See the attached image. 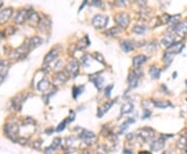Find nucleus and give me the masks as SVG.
Returning a JSON list of instances; mask_svg holds the SVG:
<instances>
[{
    "mask_svg": "<svg viewBox=\"0 0 187 154\" xmlns=\"http://www.w3.org/2000/svg\"><path fill=\"white\" fill-rule=\"evenodd\" d=\"M4 79H5V76H3V75L0 74V83L3 82V80H4Z\"/></svg>",
    "mask_w": 187,
    "mask_h": 154,
    "instance_id": "nucleus-47",
    "label": "nucleus"
},
{
    "mask_svg": "<svg viewBox=\"0 0 187 154\" xmlns=\"http://www.w3.org/2000/svg\"><path fill=\"white\" fill-rule=\"evenodd\" d=\"M68 78H69L68 77V73H65L64 71H59L54 75V77H53V82H54L55 85L62 84V83H65L67 81Z\"/></svg>",
    "mask_w": 187,
    "mask_h": 154,
    "instance_id": "nucleus-12",
    "label": "nucleus"
},
{
    "mask_svg": "<svg viewBox=\"0 0 187 154\" xmlns=\"http://www.w3.org/2000/svg\"><path fill=\"white\" fill-rule=\"evenodd\" d=\"M120 45H121L122 50L124 52H126V53L134 50V48H135V43L132 41H129V40H124V41L121 42Z\"/></svg>",
    "mask_w": 187,
    "mask_h": 154,
    "instance_id": "nucleus-17",
    "label": "nucleus"
},
{
    "mask_svg": "<svg viewBox=\"0 0 187 154\" xmlns=\"http://www.w3.org/2000/svg\"><path fill=\"white\" fill-rule=\"evenodd\" d=\"M146 59H148V57H146L145 54L136 55V56L133 57V60H132L133 67H135L136 69H138V67H140L141 65L145 64V63L146 62Z\"/></svg>",
    "mask_w": 187,
    "mask_h": 154,
    "instance_id": "nucleus-19",
    "label": "nucleus"
},
{
    "mask_svg": "<svg viewBox=\"0 0 187 154\" xmlns=\"http://www.w3.org/2000/svg\"><path fill=\"white\" fill-rule=\"evenodd\" d=\"M60 142H62V141H60V138H54V140H53L52 145L50 146L49 148H46V150H45V154H50V153H52L53 151L56 150V149L59 147Z\"/></svg>",
    "mask_w": 187,
    "mask_h": 154,
    "instance_id": "nucleus-25",
    "label": "nucleus"
},
{
    "mask_svg": "<svg viewBox=\"0 0 187 154\" xmlns=\"http://www.w3.org/2000/svg\"><path fill=\"white\" fill-rule=\"evenodd\" d=\"M43 145V141L42 140H37L35 142L32 144V147H34V149H37V150H40Z\"/></svg>",
    "mask_w": 187,
    "mask_h": 154,
    "instance_id": "nucleus-39",
    "label": "nucleus"
},
{
    "mask_svg": "<svg viewBox=\"0 0 187 154\" xmlns=\"http://www.w3.org/2000/svg\"><path fill=\"white\" fill-rule=\"evenodd\" d=\"M174 41H175V39H174V34H166L165 36L162 38V40H161V44H162V46H164L165 48H170L171 45L174 44Z\"/></svg>",
    "mask_w": 187,
    "mask_h": 154,
    "instance_id": "nucleus-20",
    "label": "nucleus"
},
{
    "mask_svg": "<svg viewBox=\"0 0 187 154\" xmlns=\"http://www.w3.org/2000/svg\"><path fill=\"white\" fill-rule=\"evenodd\" d=\"M93 4H94V5H96V6H101V4H102V3H101V2L100 1H94L93 2Z\"/></svg>",
    "mask_w": 187,
    "mask_h": 154,
    "instance_id": "nucleus-46",
    "label": "nucleus"
},
{
    "mask_svg": "<svg viewBox=\"0 0 187 154\" xmlns=\"http://www.w3.org/2000/svg\"><path fill=\"white\" fill-rule=\"evenodd\" d=\"M15 32H16V28H15L14 26H9V27H6L5 31H4V34H5V36H12Z\"/></svg>",
    "mask_w": 187,
    "mask_h": 154,
    "instance_id": "nucleus-38",
    "label": "nucleus"
},
{
    "mask_svg": "<svg viewBox=\"0 0 187 154\" xmlns=\"http://www.w3.org/2000/svg\"><path fill=\"white\" fill-rule=\"evenodd\" d=\"M115 103V100H112V101H108V102H106L104 105H103L102 107L98 108V113H97V117L98 118H101L103 115H104L105 113H107L108 110L110 109L111 106H112L113 104Z\"/></svg>",
    "mask_w": 187,
    "mask_h": 154,
    "instance_id": "nucleus-18",
    "label": "nucleus"
},
{
    "mask_svg": "<svg viewBox=\"0 0 187 154\" xmlns=\"http://www.w3.org/2000/svg\"><path fill=\"white\" fill-rule=\"evenodd\" d=\"M134 122H135L134 119H129V120H127L125 123H124V124L121 125V128H120V131H118V133L124 132V131H125V130L129 127V125H130L131 123H134Z\"/></svg>",
    "mask_w": 187,
    "mask_h": 154,
    "instance_id": "nucleus-34",
    "label": "nucleus"
},
{
    "mask_svg": "<svg viewBox=\"0 0 187 154\" xmlns=\"http://www.w3.org/2000/svg\"><path fill=\"white\" fill-rule=\"evenodd\" d=\"M113 89V84H109L105 88V96L106 97H109L111 94V90Z\"/></svg>",
    "mask_w": 187,
    "mask_h": 154,
    "instance_id": "nucleus-40",
    "label": "nucleus"
},
{
    "mask_svg": "<svg viewBox=\"0 0 187 154\" xmlns=\"http://www.w3.org/2000/svg\"><path fill=\"white\" fill-rule=\"evenodd\" d=\"M149 73H150L152 78H154V79H158V78L160 77L161 70L159 69V68L155 67V66H151L150 69H149Z\"/></svg>",
    "mask_w": 187,
    "mask_h": 154,
    "instance_id": "nucleus-29",
    "label": "nucleus"
},
{
    "mask_svg": "<svg viewBox=\"0 0 187 154\" xmlns=\"http://www.w3.org/2000/svg\"><path fill=\"white\" fill-rule=\"evenodd\" d=\"M16 143H19V144H21V145H26V143H27V138H18V140H17V142Z\"/></svg>",
    "mask_w": 187,
    "mask_h": 154,
    "instance_id": "nucleus-43",
    "label": "nucleus"
},
{
    "mask_svg": "<svg viewBox=\"0 0 187 154\" xmlns=\"http://www.w3.org/2000/svg\"><path fill=\"white\" fill-rule=\"evenodd\" d=\"M24 123H28V124H31V123H32V124H34V119H31L30 117H26V118H25Z\"/></svg>",
    "mask_w": 187,
    "mask_h": 154,
    "instance_id": "nucleus-45",
    "label": "nucleus"
},
{
    "mask_svg": "<svg viewBox=\"0 0 187 154\" xmlns=\"http://www.w3.org/2000/svg\"><path fill=\"white\" fill-rule=\"evenodd\" d=\"M138 136L143 138V141H146V140H150L151 138H153L154 134H155V131L154 129L150 127H143V128H140L138 129Z\"/></svg>",
    "mask_w": 187,
    "mask_h": 154,
    "instance_id": "nucleus-7",
    "label": "nucleus"
},
{
    "mask_svg": "<svg viewBox=\"0 0 187 154\" xmlns=\"http://www.w3.org/2000/svg\"><path fill=\"white\" fill-rule=\"evenodd\" d=\"M12 15V7H7V9H0V24L3 25L5 24L7 21L9 20V18Z\"/></svg>",
    "mask_w": 187,
    "mask_h": 154,
    "instance_id": "nucleus-10",
    "label": "nucleus"
},
{
    "mask_svg": "<svg viewBox=\"0 0 187 154\" xmlns=\"http://www.w3.org/2000/svg\"><path fill=\"white\" fill-rule=\"evenodd\" d=\"M115 22L118 24V26L120 27V28L126 29L129 26V24H130V16H129L127 13L121 12L115 15Z\"/></svg>",
    "mask_w": 187,
    "mask_h": 154,
    "instance_id": "nucleus-2",
    "label": "nucleus"
},
{
    "mask_svg": "<svg viewBox=\"0 0 187 154\" xmlns=\"http://www.w3.org/2000/svg\"><path fill=\"white\" fill-rule=\"evenodd\" d=\"M18 132H19V126L14 123H7L4 126V133L7 135V138H9L12 141L17 142L18 140Z\"/></svg>",
    "mask_w": 187,
    "mask_h": 154,
    "instance_id": "nucleus-1",
    "label": "nucleus"
},
{
    "mask_svg": "<svg viewBox=\"0 0 187 154\" xmlns=\"http://www.w3.org/2000/svg\"><path fill=\"white\" fill-rule=\"evenodd\" d=\"M186 87H187V79H186Z\"/></svg>",
    "mask_w": 187,
    "mask_h": 154,
    "instance_id": "nucleus-52",
    "label": "nucleus"
},
{
    "mask_svg": "<svg viewBox=\"0 0 187 154\" xmlns=\"http://www.w3.org/2000/svg\"><path fill=\"white\" fill-rule=\"evenodd\" d=\"M164 145H165L164 136H160V138H156L151 143V150L153 152H158V151H161L164 148Z\"/></svg>",
    "mask_w": 187,
    "mask_h": 154,
    "instance_id": "nucleus-8",
    "label": "nucleus"
},
{
    "mask_svg": "<svg viewBox=\"0 0 187 154\" xmlns=\"http://www.w3.org/2000/svg\"><path fill=\"white\" fill-rule=\"evenodd\" d=\"M43 43H44V40H43L42 38L39 37V36H34V37L30 38L28 41H27V44H28L30 50H32V49H34V48H37L39 46H41Z\"/></svg>",
    "mask_w": 187,
    "mask_h": 154,
    "instance_id": "nucleus-13",
    "label": "nucleus"
},
{
    "mask_svg": "<svg viewBox=\"0 0 187 154\" xmlns=\"http://www.w3.org/2000/svg\"><path fill=\"white\" fill-rule=\"evenodd\" d=\"M133 108H134V105H133V103H131V102H126L125 104H123L122 107H121V113H122V115H126V113H129L132 112Z\"/></svg>",
    "mask_w": 187,
    "mask_h": 154,
    "instance_id": "nucleus-28",
    "label": "nucleus"
},
{
    "mask_svg": "<svg viewBox=\"0 0 187 154\" xmlns=\"http://www.w3.org/2000/svg\"><path fill=\"white\" fill-rule=\"evenodd\" d=\"M174 31H175L177 34H179V36L185 37L187 34V20L179 22V23L175 26V28H174Z\"/></svg>",
    "mask_w": 187,
    "mask_h": 154,
    "instance_id": "nucleus-11",
    "label": "nucleus"
},
{
    "mask_svg": "<svg viewBox=\"0 0 187 154\" xmlns=\"http://www.w3.org/2000/svg\"><path fill=\"white\" fill-rule=\"evenodd\" d=\"M3 39V32H0V41Z\"/></svg>",
    "mask_w": 187,
    "mask_h": 154,
    "instance_id": "nucleus-48",
    "label": "nucleus"
},
{
    "mask_svg": "<svg viewBox=\"0 0 187 154\" xmlns=\"http://www.w3.org/2000/svg\"><path fill=\"white\" fill-rule=\"evenodd\" d=\"M50 28H51V20L49 18L42 19L39 24V29L42 30V31H46V30L50 29Z\"/></svg>",
    "mask_w": 187,
    "mask_h": 154,
    "instance_id": "nucleus-24",
    "label": "nucleus"
},
{
    "mask_svg": "<svg viewBox=\"0 0 187 154\" xmlns=\"http://www.w3.org/2000/svg\"><path fill=\"white\" fill-rule=\"evenodd\" d=\"M67 72L71 77H76L79 72V63L77 62L75 59H72L69 60V63L67 64Z\"/></svg>",
    "mask_w": 187,
    "mask_h": 154,
    "instance_id": "nucleus-4",
    "label": "nucleus"
},
{
    "mask_svg": "<svg viewBox=\"0 0 187 154\" xmlns=\"http://www.w3.org/2000/svg\"><path fill=\"white\" fill-rule=\"evenodd\" d=\"M146 26H143V25H135V26L132 28V31L134 32L135 34H138V36H139V34H143L146 32Z\"/></svg>",
    "mask_w": 187,
    "mask_h": 154,
    "instance_id": "nucleus-31",
    "label": "nucleus"
},
{
    "mask_svg": "<svg viewBox=\"0 0 187 154\" xmlns=\"http://www.w3.org/2000/svg\"><path fill=\"white\" fill-rule=\"evenodd\" d=\"M90 44V41L88 40L87 36H85L84 38H82V39L79 41V48H81V49H84V48H86Z\"/></svg>",
    "mask_w": 187,
    "mask_h": 154,
    "instance_id": "nucleus-35",
    "label": "nucleus"
},
{
    "mask_svg": "<svg viewBox=\"0 0 187 154\" xmlns=\"http://www.w3.org/2000/svg\"><path fill=\"white\" fill-rule=\"evenodd\" d=\"M62 59H57V64L55 63V65H54V68L55 69H59L60 67H62Z\"/></svg>",
    "mask_w": 187,
    "mask_h": 154,
    "instance_id": "nucleus-44",
    "label": "nucleus"
},
{
    "mask_svg": "<svg viewBox=\"0 0 187 154\" xmlns=\"http://www.w3.org/2000/svg\"><path fill=\"white\" fill-rule=\"evenodd\" d=\"M2 4H3V2H0V7L2 6Z\"/></svg>",
    "mask_w": 187,
    "mask_h": 154,
    "instance_id": "nucleus-51",
    "label": "nucleus"
},
{
    "mask_svg": "<svg viewBox=\"0 0 187 154\" xmlns=\"http://www.w3.org/2000/svg\"><path fill=\"white\" fill-rule=\"evenodd\" d=\"M9 69V63L7 60L0 59V74L3 75V76H6Z\"/></svg>",
    "mask_w": 187,
    "mask_h": 154,
    "instance_id": "nucleus-26",
    "label": "nucleus"
},
{
    "mask_svg": "<svg viewBox=\"0 0 187 154\" xmlns=\"http://www.w3.org/2000/svg\"><path fill=\"white\" fill-rule=\"evenodd\" d=\"M139 74H138L137 70L135 71H130L129 73V77H128V81H129V88L130 89H134L137 87L138 79H139Z\"/></svg>",
    "mask_w": 187,
    "mask_h": 154,
    "instance_id": "nucleus-9",
    "label": "nucleus"
},
{
    "mask_svg": "<svg viewBox=\"0 0 187 154\" xmlns=\"http://www.w3.org/2000/svg\"><path fill=\"white\" fill-rule=\"evenodd\" d=\"M67 123H68V122H67V120H65V121H62V122L60 123V124L56 127V131H62V130H64L65 128V124H67Z\"/></svg>",
    "mask_w": 187,
    "mask_h": 154,
    "instance_id": "nucleus-41",
    "label": "nucleus"
},
{
    "mask_svg": "<svg viewBox=\"0 0 187 154\" xmlns=\"http://www.w3.org/2000/svg\"><path fill=\"white\" fill-rule=\"evenodd\" d=\"M153 104L155 105L156 107H159V108H166L168 106H173L171 102L168 101H163V100H155L153 101Z\"/></svg>",
    "mask_w": 187,
    "mask_h": 154,
    "instance_id": "nucleus-30",
    "label": "nucleus"
},
{
    "mask_svg": "<svg viewBox=\"0 0 187 154\" xmlns=\"http://www.w3.org/2000/svg\"><path fill=\"white\" fill-rule=\"evenodd\" d=\"M90 56L88 54L83 55V56L81 57V60H80L81 66H83V67H87V66L90 65Z\"/></svg>",
    "mask_w": 187,
    "mask_h": 154,
    "instance_id": "nucleus-36",
    "label": "nucleus"
},
{
    "mask_svg": "<svg viewBox=\"0 0 187 154\" xmlns=\"http://www.w3.org/2000/svg\"><path fill=\"white\" fill-rule=\"evenodd\" d=\"M151 110H149L148 108H145L143 109V119H146V118H149L151 116Z\"/></svg>",
    "mask_w": 187,
    "mask_h": 154,
    "instance_id": "nucleus-42",
    "label": "nucleus"
},
{
    "mask_svg": "<svg viewBox=\"0 0 187 154\" xmlns=\"http://www.w3.org/2000/svg\"><path fill=\"white\" fill-rule=\"evenodd\" d=\"M79 138H81L85 144H87V145L94 144L96 142V140H97V136H96L95 133L90 130H86V129H83L82 132H80Z\"/></svg>",
    "mask_w": 187,
    "mask_h": 154,
    "instance_id": "nucleus-5",
    "label": "nucleus"
},
{
    "mask_svg": "<svg viewBox=\"0 0 187 154\" xmlns=\"http://www.w3.org/2000/svg\"><path fill=\"white\" fill-rule=\"evenodd\" d=\"M183 47H184L183 43L175 42L168 50H166V51L170 52V53H173V54H177V53H179V52H181V50L183 49Z\"/></svg>",
    "mask_w": 187,
    "mask_h": 154,
    "instance_id": "nucleus-21",
    "label": "nucleus"
},
{
    "mask_svg": "<svg viewBox=\"0 0 187 154\" xmlns=\"http://www.w3.org/2000/svg\"><path fill=\"white\" fill-rule=\"evenodd\" d=\"M139 154H151L150 152H148V153H146V152H141V153H139Z\"/></svg>",
    "mask_w": 187,
    "mask_h": 154,
    "instance_id": "nucleus-50",
    "label": "nucleus"
},
{
    "mask_svg": "<svg viewBox=\"0 0 187 154\" xmlns=\"http://www.w3.org/2000/svg\"><path fill=\"white\" fill-rule=\"evenodd\" d=\"M94 59H95L96 60H98L99 63H101V64L105 65V62H104V57H103V55L99 53V52H95V53L93 54Z\"/></svg>",
    "mask_w": 187,
    "mask_h": 154,
    "instance_id": "nucleus-37",
    "label": "nucleus"
},
{
    "mask_svg": "<svg viewBox=\"0 0 187 154\" xmlns=\"http://www.w3.org/2000/svg\"><path fill=\"white\" fill-rule=\"evenodd\" d=\"M25 98H26V97H25ZM25 98H23V96H22V95L16 96V97H15L14 99H12V107H14L15 109H17V110H20V108H21L22 104H23Z\"/></svg>",
    "mask_w": 187,
    "mask_h": 154,
    "instance_id": "nucleus-23",
    "label": "nucleus"
},
{
    "mask_svg": "<svg viewBox=\"0 0 187 154\" xmlns=\"http://www.w3.org/2000/svg\"><path fill=\"white\" fill-rule=\"evenodd\" d=\"M27 20H28L29 23L31 25H34V26H39V24H40V22H41L42 19L37 12L31 11L28 14V18H27Z\"/></svg>",
    "mask_w": 187,
    "mask_h": 154,
    "instance_id": "nucleus-15",
    "label": "nucleus"
},
{
    "mask_svg": "<svg viewBox=\"0 0 187 154\" xmlns=\"http://www.w3.org/2000/svg\"><path fill=\"white\" fill-rule=\"evenodd\" d=\"M92 24L95 28H98V29L105 28L106 25L108 24V17L103 14L96 15V16H94V18L92 19Z\"/></svg>",
    "mask_w": 187,
    "mask_h": 154,
    "instance_id": "nucleus-3",
    "label": "nucleus"
},
{
    "mask_svg": "<svg viewBox=\"0 0 187 154\" xmlns=\"http://www.w3.org/2000/svg\"><path fill=\"white\" fill-rule=\"evenodd\" d=\"M90 81H92L94 84H95V87L97 88L98 90H101L103 87V82H104V78L103 76H101L100 74H95V75H90Z\"/></svg>",
    "mask_w": 187,
    "mask_h": 154,
    "instance_id": "nucleus-14",
    "label": "nucleus"
},
{
    "mask_svg": "<svg viewBox=\"0 0 187 154\" xmlns=\"http://www.w3.org/2000/svg\"><path fill=\"white\" fill-rule=\"evenodd\" d=\"M28 18V13H27L26 9H19L15 13V16H14V21L15 23L17 24H23L25 21Z\"/></svg>",
    "mask_w": 187,
    "mask_h": 154,
    "instance_id": "nucleus-6",
    "label": "nucleus"
},
{
    "mask_svg": "<svg viewBox=\"0 0 187 154\" xmlns=\"http://www.w3.org/2000/svg\"><path fill=\"white\" fill-rule=\"evenodd\" d=\"M122 32H123L122 28H120L118 26H115V27H111V28L106 30L104 32V34L108 37H118Z\"/></svg>",
    "mask_w": 187,
    "mask_h": 154,
    "instance_id": "nucleus-22",
    "label": "nucleus"
},
{
    "mask_svg": "<svg viewBox=\"0 0 187 154\" xmlns=\"http://www.w3.org/2000/svg\"><path fill=\"white\" fill-rule=\"evenodd\" d=\"M83 90H84V85H82V87H76V85H75V87L72 89V95H73V97L77 98L78 95L82 94Z\"/></svg>",
    "mask_w": 187,
    "mask_h": 154,
    "instance_id": "nucleus-33",
    "label": "nucleus"
},
{
    "mask_svg": "<svg viewBox=\"0 0 187 154\" xmlns=\"http://www.w3.org/2000/svg\"><path fill=\"white\" fill-rule=\"evenodd\" d=\"M174 55L173 53H170V52L166 51L165 53L163 54V62L165 63L166 66H170L171 63L173 62V59H174Z\"/></svg>",
    "mask_w": 187,
    "mask_h": 154,
    "instance_id": "nucleus-32",
    "label": "nucleus"
},
{
    "mask_svg": "<svg viewBox=\"0 0 187 154\" xmlns=\"http://www.w3.org/2000/svg\"><path fill=\"white\" fill-rule=\"evenodd\" d=\"M52 129H49V130H46V133H48V134H50V133H51L52 132Z\"/></svg>",
    "mask_w": 187,
    "mask_h": 154,
    "instance_id": "nucleus-49",
    "label": "nucleus"
},
{
    "mask_svg": "<svg viewBox=\"0 0 187 154\" xmlns=\"http://www.w3.org/2000/svg\"><path fill=\"white\" fill-rule=\"evenodd\" d=\"M49 88H50V82L46 78L42 79L41 81L37 83V90L41 91V92H46V91L49 90Z\"/></svg>",
    "mask_w": 187,
    "mask_h": 154,
    "instance_id": "nucleus-27",
    "label": "nucleus"
},
{
    "mask_svg": "<svg viewBox=\"0 0 187 154\" xmlns=\"http://www.w3.org/2000/svg\"><path fill=\"white\" fill-rule=\"evenodd\" d=\"M58 53H59L58 50H57L56 48H53V49H51L46 54V56H45V59H44V63H45V64H50V63H52L53 60L56 59Z\"/></svg>",
    "mask_w": 187,
    "mask_h": 154,
    "instance_id": "nucleus-16",
    "label": "nucleus"
}]
</instances>
